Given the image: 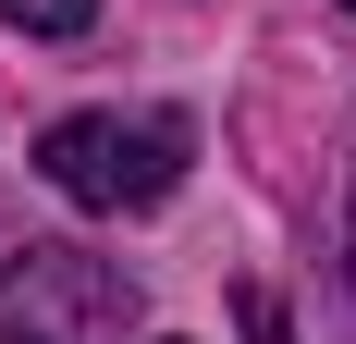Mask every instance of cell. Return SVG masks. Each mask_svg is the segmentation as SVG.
Segmentation results:
<instances>
[{
	"instance_id": "1",
	"label": "cell",
	"mask_w": 356,
	"mask_h": 344,
	"mask_svg": "<svg viewBox=\"0 0 356 344\" xmlns=\"http://www.w3.org/2000/svg\"><path fill=\"white\" fill-rule=\"evenodd\" d=\"M184 148H197V123H123V111H74V123H49L37 136V172L62 185L74 209H160L184 185Z\"/></svg>"
},
{
	"instance_id": "2",
	"label": "cell",
	"mask_w": 356,
	"mask_h": 344,
	"mask_svg": "<svg viewBox=\"0 0 356 344\" xmlns=\"http://www.w3.org/2000/svg\"><path fill=\"white\" fill-rule=\"evenodd\" d=\"M136 283L86 246H25L0 258V344H123Z\"/></svg>"
},
{
	"instance_id": "3",
	"label": "cell",
	"mask_w": 356,
	"mask_h": 344,
	"mask_svg": "<svg viewBox=\"0 0 356 344\" xmlns=\"http://www.w3.org/2000/svg\"><path fill=\"white\" fill-rule=\"evenodd\" d=\"M0 25H25V37H86L99 0H0Z\"/></svg>"
},
{
	"instance_id": "4",
	"label": "cell",
	"mask_w": 356,
	"mask_h": 344,
	"mask_svg": "<svg viewBox=\"0 0 356 344\" xmlns=\"http://www.w3.org/2000/svg\"><path fill=\"white\" fill-rule=\"evenodd\" d=\"M246 332H258V344H295V332H283V308H270L258 283H246Z\"/></svg>"
},
{
	"instance_id": "5",
	"label": "cell",
	"mask_w": 356,
	"mask_h": 344,
	"mask_svg": "<svg viewBox=\"0 0 356 344\" xmlns=\"http://www.w3.org/2000/svg\"><path fill=\"white\" fill-rule=\"evenodd\" d=\"M344 246H356V209H344Z\"/></svg>"
},
{
	"instance_id": "6",
	"label": "cell",
	"mask_w": 356,
	"mask_h": 344,
	"mask_svg": "<svg viewBox=\"0 0 356 344\" xmlns=\"http://www.w3.org/2000/svg\"><path fill=\"white\" fill-rule=\"evenodd\" d=\"M344 13H356V0H344Z\"/></svg>"
}]
</instances>
